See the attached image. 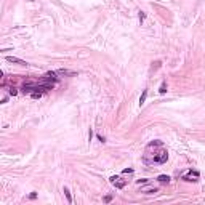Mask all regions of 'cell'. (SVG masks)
Masks as SVG:
<instances>
[{
	"label": "cell",
	"instance_id": "1",
	"mask_svg": "<svg viewBox=\"0 0 205 205\" xmlns=\"http://www.w3.org/2000/svg\"><path fill=\"white\" fill-rule=\"evenodd\" d=\"M149 146L154 149V152H151L149 149H146V154H144V162L149 163V165H162L167 162L168 159V151L163 147V143L155 139V141H151Z\"/></svg>",
	"mask_w": 205,
	"mask_h": 205
},
{
	"label": "cell",
	"instance_id": "2",
	"mask_svg": "<svg viewBox=\"0 0 205 205\" xmlns=\"http://www.w3.org/2000/svg\"><path fill=\"white\" fill-rule=\"evenodd\" d=\"M109 181H111L117 189H122V187H125V184H127V181L122 180V178H119V176H111V178H109Z\"/></svg>",
	"mask_w": 205,
	"mask_h": 205
},
{
	"label": "cell",
	"instance_id": "3",
	"mask_svg": "<svg viewBox=\"0 0 205 205\" xmlns=\"http://www.w3.org/2000/svg\"><path fill=\"white\" fill-rule=\"evenodd\" d=\"M183 180H184V181H197L199 180V172H195V170H194V172H192V170H189V172L183 176Z\"/></svg>",
	"mask_w": 205,
	"mask_h": 205
},
{
	"label": "cell",
	"instance_id": "4",
	"mask_svg": "<svg viewBox=\"0 0 205 205\" xmlns=\"http://www.w3.org/2000/svg\"><path fill=\"white\" fill-rule=\"evenodd\" d=\"M7 61L8 63H15V64H19V66H27V63L19 58H16V56H7Z\"/></svg>",
	"mask_w": 205,
	"mask_h": 205
},
{
	"label": "cell",
	"instance_id": "5",
	"mask_svg": "<svg viewBox=\"0 0 205 205\" xmlns=\"http://www.w3.org/2000/svg\"><path fill=\"white\" fill-rule=\"evenodd\" d=\"M157 191H159L157 187H143L141 192H144V194H155Z\"/></svg>",
	"mask_w": 205,
	"mask_h": 205
},
{
	"label": "cell",
	"instance_id": "6",
	"mask_svg": "<svg viewBox=\"0 0 205 205\" xmlns=\"http://www.w3.org/2000/svg\"><path fill=\"white\" fill-rule=\"evenodd\" d=\"M74 72L66 71V69H61V71H56V75H72Z\"/></svg>",
	"mask_w": 205,
	"mask_h": 205
},
{
	"label": "cell",
	"instance_id": "7",
	"mask_svg": "<svg viewBox=\"0 0 205 205\" xmlns=\"http://www.w3.org/2000/svg\"><path fill=\"white\" fill-rule=\"evenodd\" d=\"M146 98H147V90H144V91H143L141 98H139V106H143V104L146 103Z\"/></svg>",
	"mask_w": 205,
	"mask_h": 205
},
{
	"label": "cell",
	"instance_id": "8",
	"mask_svg": "<svg viewBox=\"0 0 205 205\" xmlns=\"http://www.w3.org/2000/svg\"><path fill=\"white\" fill-rule=\"evenodd\" d=\"M157 180H159L160 183H170V176H168V175H160Z\"/></svg>",
	"mask_w": 205,
	"mask_h": 205
},
{
	"label": "cell",
	"instance_id": "9",
	"mask_svg": "<svg viewBox=\"0 0 205 205\" xmlns=\"http://www.w3.org/2000/svg\"><path fill=\"white\" fill-rule=\"evenodd\" d=\"M64 195H66L67 202H69V203H72V197H71V192H69V189H67V187H64Z\"/></svg>",
	"mask_w": 205,
	"mask_h": 205
},
{
	"label": "cell",
	"instance_id": "10",
	"mask_svg": "<svg viewBox=\"0 0 205 205\" xmlns=\"http://www.w3.org/2000/svg\"><path fill=\"white\" fill-rule=\"evenodd\" d=\"M159 91H160L162 95L167 93V84H165V82H162V85H160V90H159Z\"/></svg>",
	"mask_w": 205,
	"mask_h": 205
},
{
	"label": "cell",
	"instance_id": "11",
	"mask_svg": "<svg viewBox=\"0 0 205 205\" xmlns=\"http://www.w3.org/2000/svg\"><path fill=\"white\" fill-rule=\"evenodd\" d=\"M8 91H10L11 96H16V95H18V90H16L15 87H10V90H8Z\"/></svg>",
	"mask_w": 205,
	"mask_h": 205
},
{
	"label": "cell",
	"instance_id": "12",
	"mask_svg": "<svg viewBox=\"0 0 205 205\" xmlns=\"http://www.w3.org/2000/svg\"><path fill=\"white\" fill-rule=\"evenodd\" d=\"M42 95H43V93H32L30 96H32L34 99H40V98H42Z\"/></svg>",
	"mask_w": 205,
	"mask_h": 205
},
{
	"label": "cell",
	"instance_id": "13",
	"mask_svg": "<svg viewBox=\"0 0 205 205\" xmlns=\"http://www.w3.org/2000/svg\"><path fill=\"white\" fill-rule=\"evenodd\" d=\"M144 18H146V13H144V11H139V21L143 23V21H144Z\"/></svg>",
	"mask_w": 205,
	"mask_h": 205
},
{
	"label": "cell",
	"instance_id": "14",
	"mask_svg": "<svg viewBox=\"0 0 205 205\" xmlns=\"http://www.w3.org/2000/svg\"><path fill=\"white\" fill-rule=\"evenodd\" d=\"M154 64H155V66H152V71H155V69H159V67H160V64H162V63H160V61H155Z\"/></svg>",
	"mask_w": 205,
	"mask_h": 205
},
{
	"label": "cell",
	"instance_id": "15",
	"mask_svg": "<svg viewBox=\"0 0 205 205\" xmlns=\"http://www.w3.org/2000/svg\"><path fill=\"white\" fill-rule=\"evenodd\" d=\"M111 200H112V195H106V197H104V202H106V203H109Z\"/></svg>",
	"mask_w": 205,
	"mask_h": 205
},
{
	"label": "cell",
	"instance_id": "16",
	"mask_svg": "<svg viewBox=\"0 0 205 205\" xmlns=\"http://www.w3.org/2000/svg\"><path fill=\"white\" fill-rule=\"evenodd\" d=\"M149 180H138V184H147Z\"/></svg>",
	"mask_w": 205,
	"mask_h": 205
},
{
	"label": "cell",
	"instance_id": "17",
	"mask_svg": "<svg viewBox=\"0 0 205 205\" xmlns=\"http://www.w3.org/2000/svg\"><path fill=\"white\" fill-rule=\"evenodd\" d=\"M29 199H30V200H34V199H37V194H35V192H32V194H29Z\"/></svg>",
	"mask_w": 205,
	"mask_h": 205
},
{
	"label": "cell",
	"instance_id": "18",
	"mask_svg": "<svg viewBox=\"0 0 205 205\" xmlns=\"http://www.w3.org/2000/svg\"><path fill=\"white\" fill-rule=\"evenodd\" d=\"M96 138H98V139H99V141H101V143H104V141H106V138H104V136H101V135H98Z\"/></svg>",
	"mask_w": 205,
	"mask_h": 205
},
{
	"label": "cell",
	"instance_id": "19",
	"mask_svg": "<svg viewBox=\"0 0 205 205\" xmlns=\"http://www.w3.org/2000/svg\"><path fill=\"white\" fill-rule=\"evenodd\" d=\"M124 173H133V170H132V168H125Z\"/></svg>",
	"mask_w": 205,
	"mask_h": 205
}]
</instances>
